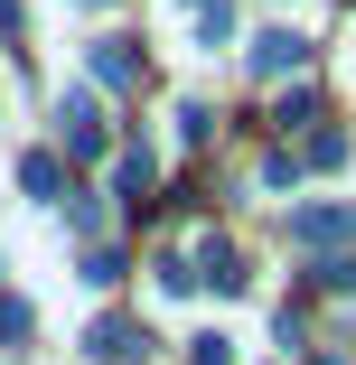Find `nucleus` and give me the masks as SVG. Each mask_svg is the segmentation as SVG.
Listing matches in <instances>:
<instances>
[{"label":"nucleus","instance_id":"f257e3e1","mask_svg":"<svg viewBox=\"0 0 356 365\" xmlns=\"http://www.w3.org/2000/svg\"><path fill=\"white\" fill-rule=\"evenodd\" d=\"M300 56H310V47H300L291 29H263V38H253V76H291Z\"/></svg>","mask_w":356,"mask_h":365},{"label":"nucleus","instance_id":"f03ea898","mask_svg":"<svg viewBox=\"0 0 356 365\" xmlns=\"http://www.w3.org/2000/svg\"><path fill=\"white\" fill-rule=\"evenodd\" d=\"M94 76H103V85H131V76H141V56L113 38V47H94Z\"/></svg>","mask_w":356,"mask_h":365},{"label":"nucleus","instance_id":"7ed1b4c3","mask_svg":"<svg viewBox=\"0 0 356 365\" xmlns=\"http://www.w3.org/2000/svg\"><path fill=\"white\" fill-rule=\"evenodd\" d=\"M94 356H113V365H131V356H141V328H94Z\"/></svg>","mask_w":356,"mask_h":365},{"label":"nucleus","instance_id":"20e7f679","mask_svg":"<svg viewBox=\"0 0 356 365\" xmlns=\"http://www.w3.org/2000/svg\"><path fill=\"white\" fill-rule=\"evenodd\" d=\"M0 337H29V309L19 300H0Z\"/></svg>","mask_w":356,"mask_h":365}]
</instances>
